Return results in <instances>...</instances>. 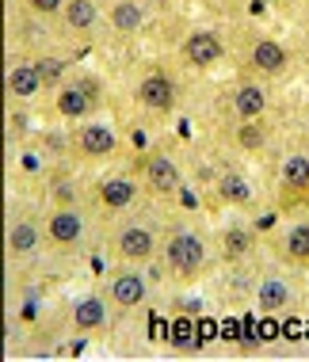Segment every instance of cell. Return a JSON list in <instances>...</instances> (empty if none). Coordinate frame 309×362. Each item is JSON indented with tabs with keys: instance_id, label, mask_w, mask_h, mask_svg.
<instances>
[{
	"instance_id": "obj_11",
	"label": "cell",
	"mask_w": 309,
	"mask_h": 362,
	"mask_svg": "<svg viewBox=\"0 0 309 362\" xmlns=\"http://www.w3.org/2000/svg\"><path fill=\"white\" fill-rule=\"evenodd\" d=\"M88 103H92V95L84 92V88H62V92H57V111H62L65 119L88 115Z\"/></svg>"
},
{
	"instance_id": "obj_7",
	"label": "cell",
	"mask_w": 309,
	"mask_h": 362,
	"mask_svg": "<svg viewBox=\"0 0 309 362\" xmlns=\"http://www.w3.org/2000/svg\"><path fill=\"white\" fill-rule=\"evenodd\" d=\"M153 233L149 229H122V237H119V252L127 259H146L149 252H153Z\"/></svg>"
},
{
	"instance_id": "obj_17",
	"label": "cell",
	"mask_w": 309,
	"mask_h": 362,
	"mask_svg": "<svg viewBox=\"0 0 309 362\" xmlns=\"http://www.w3.org/2000/svg\"><path fill=\"white\" fill-rule=\"evenodd\" d=\"M8 244H12L16 256H27V252L38 244V229L31 221H19V225H12V233H8Z\"/></svg>"
},
{
	"instance_id": "obj_2",
	"label": "cell",
	"mask_w": 309,
	"mask_h": 362,
	"mask_svg": "<svg viewBox=\"0 0 309 362\" xmlns=\"http://www.w3.org/2000/svg\"><path fill=\"white\" fill-rule=\"evenodd\" d=\"M183 57H187L191 65H199V69H206V65H214L221 57V42L210 31H199L183 42Z\"/></svg>"
},
{
	"instance_id": "obj_14",
	"label": "cell",
	"mask_w": 309,
	"mask_h": 362,
	"mask_svg": "<svg viewBox=\"0 0 309 362\" xmlns=\"http://www.w3.org/2000/svg\"><path fill=\"white\" fill-rule=\"evenodd\" d=\"M233 107H237L240 119H260V115H264V107H267V100H264V92H260V88L248 84V88H240V92H237Z\"/></svg>"
},
{
	"instance_id": "obj_22",
	"label": "cell",
	"mask_w": 309,
	"mask_h": 362,
	"mask_svg": "<svg viewBox=\"0 0 309 362\" xmlns=\"http://www.w3.org/2000/svg\"><path fill=\"white\" fill-rule=\"evenodd\" d=\"M195 325H191V320H172V328H168V344H176V347H187L191 344V339H195Z\"/></svg>"
},
{
	"instance_id": "obj_3",
	"label": "cell",
	"mask_w": 309,
	"mask_h": 362,
	"mask_svg": "<svg viewBox=\"0 0 309 362\" xmlns=\"http://www.w3.org/2000/svg\"><path fill=\"white\" fill-rule=\"evenodd\" d=\"M138 92H141V103L153 107V111H168V107L176 103V88H172V81H168V76H161V73L146 76Z\"/></svg>"
},
{
	"instance_id": "obj_27",
	"label": "cell",
	"mask_w": 309,
	"mask_h": 362,
	"mask_svg": "<svg viewBox=\"0 0 309 362\" xmlns=\"http://www.w3.org/2000/svg\"><path fill=\"white\" fill-rule=\"evenodd\" d=\"M38 73H42V76H57V73H62V65H57L54 57H46V62L38 65Z\"/></svg>"
},
{
	"instance_id": "obj_5",
	"label": "cell",
	"mask_w": 309,
	"mask_h": 362,
	"mask_svg": "<svg viewBox=\"0 0 309 362\" xmlns=\"http://www.w3.org/2000/svg\"><path fill=\"white\" fill-rule=\"evenodd\" d=\"M146 175H149V187L161 191V194L164 191H176V183H180V172H176V164H172L168 156H153Z\"/></svg>"
},
{
	"instance_id": "obj_12",
	"label": "cell",
	"mask_w": 309,
	"mask_h": 362,
	"mask_svg": "<svg viewBox=\"0 0 309 362\" xmlns=\"http://www.w3.org/2000/svg\"><path fill=\"white\" fill-rule=\"evenodd\" d=\"M111 298L119 301V305H138V301L146 298V282H141V275H119L111 286Z\"/></svg>"
},
{
	"instance_id": "obj_16",
	"label": "cell",
	"mask_w": 309,
	"mask_h": 362,
	"mask_svg": "<svg viewBox=\"0 0 309 362\" xmlns=\"http://www.w3.org/2000/svg\"><path fill=\"white\" fill-rule=\"evenodd\" d=\"M65 23L76 27V31L92 27L95 23V4L92 0H69V4H65Z\"/></svg>"
},
{
	"instance_id": "obj_4",
	"label": "cell",
	"mask_w": 309,
	"mask_h": 362,
	"mask_svg": "<svg viewBox=\"0 0 309 362\" xmlns=\"http://www.w3.org/2000/svg\"><path fill=\"white\" fill-rule=\"evenodd\" d=\"M38 88H42V73H38V65H16V69L8 73V92L19 95V100H31Z\"/></svg>"
},
{
	"instance_id": "obj_1",
	"label": "cell",
	"mask_w": 309,
	"mask_h": 362,
	"mask_svg": "<svg viewBox=\"0 0 309 362\" xmlns=\"http://www.w3.org/2000/svg\"><path fill=\"white\" fill-rule=\"evenodd\" d=\"M168 263L180 271V275H195L202 267V240L195 233H176L168 244Z\"/></svg>"
},
{
	"instance_id": "obj_25",
	"label": "cell",
	"mask_w": 309,
	"mask_h": 362,
	"mask_svg": "<svg viewBox=\"0 0 309 362\" xmlns=\"http://www.w3.org/2000/svg\"><path fill=\"white\" fill-rule=\"evenodd\" d=\"M31 8H35V12H57L62 0H31Z\"/></svg>"
},
{
	"instance_id": "obj_20",
	"label": "cell",
	"mask_w": 309,
	"mask_h": 362,
	"mask_svg": "<svg viewBox=\"0 0 309 362\" xmlns=\"http://www.w3.org/2000/svg\"><path fill=\"white\" fill-rule=\"evenodd\" d=\"M138 23H141V12H138V4H119L115 8V27L119 31H138Z\"/></svg>"
},
{
	"instance_id": "obj_9",
	"label": "cell",
	"mask_w": 309,
	"mask_h": 362,
	"mask_svg": "<svg viewBox=\"0 0 309 362\" xmlns=\"http://www.w3.org/2000/svg\"><path fill=\"white\" fill-rule=\"evenodd\" d=\"M81 149L88 153V156H107V153H115L111 130H107V126H84V130H81Z\"/></svg>"
},
{
	"instance_id": "obj_8",
	"label": "cell",
	"mask_w": 309,
	"mask_h": 362,
	"mask_svg": "<svg viewBox=\"0 0 309 362\" xmlns=\"http://www.w3.org/2000/svg\"><path fill=\"white\" fill-rule=\"evenodd\" d=\"M252 65L264 69V73H279L286 65V50L279 42H272V38H264V42L252 46Z\"/></svg>"
},
{
	"instance_id": "obj_6",
	"label": "cell",
	"mask_w": 309,
	"mask_h": 362,
	"mask_svg": "<svg viewBox=\"0 0 309 362\" xmlns=\"http://www.w3.org/2000/svg\"><path fill=\"white\" fill-rule=\"evenodd\" d=\"M50 237H54V244H76L81 240V218H76L73 210H57L54 218H50Z\"/></svg>"
},
{
	"instance_id": "obj_10",
	"label": "cell",
	"mask_w": 309,
	"mask_h": 362,
	"mask_svg": "<svg viewBox=\"0 0 309 362\" xmlns=\"http://www.w3.org/2000/svg\"><path fill=\"white\" fill-rule=\"evenodd\" d=\"M73 320H76V328H81V332H92V328H100L103 320H107V309H103L100 298H84V301H76Z\"/></svg>"
},
{
	"instance_id": "obj_26",
	"label": "cell",
	"mask_w": 309,
	"mask_h": 362,
	"mask_svg": "<svg viewBox=\"0 0 309 362\" xmlns=\"http://www.w3.org/2000/svg\"><path fill=\"white\" fill-rule=\"evenodd\" d=\"M199 344H206V339H214V320H202V325H199Z\"/></svg>"
},
{
	"instance_id": "obj_13",
	"label": "cell",
	"mask_w": 309,
	"mask_h": 362,
	"mask_svg": "<svg viewBox=\"0 0 309 362\" xmlns=\"http://www.w3.org/2000/svg\"><path fill=\"white\" fill-rule=\"evenodd\" d=\"M100 199H103V206H111V210H127L134 202V183L130 180H107L100 191Z\"/></svg>"
},
{
	"instance_id": "obj_21",
	"label": "cell",
	"mask_w": 309,
	"mask_h": 362,
	"mask_svg": "<svg viewBox=\"0 0 309 362\" xmlns=\"http://www.w3.org/2000/svg\"><path fill=\"white\" fill-rule=\"evenodd\" d=\"M221 194L233 199V202H248V199H252V191H248V183L240 180V175H226V180H221Z\"/></svg>"
},
{
	"instance_id": "obj_15",
	"label": "cell",
	"mask_w": 309,
	"mask_h": 362,
	"mask_svg": "<svg viewBox=\"0 0 309 362\" xmlns=\"http://www.w3.org/2000/svg\"><path fill=\"white\" fill-rule=\"evenodd\" d=\"M283 183H286V187H309V156H302V153L286 156Z\"/></svg>"
},
{
	"instance_id": "obj_18",
	"label": "cell",
	"mask_w": 309,
	"mask_h": 362,
	"mask_svg": "<svg viewBox=\"0 0 309 362\" xmlns=\"http://www.w3.org/2000/svg\"><path fill=\"white\" fill-rule=\"evenodd\" d=\"M286 298H291V293H286V286L279 279H264V286H260V305H264L267 313H275L279 305H286Z\"/></svg>"
},
{
	"instance_id": "obj_19",
	"label": "cell",
	"mask_w": 309,
	"mask_h": 362,
	"mask_svg": "<svg viewBox=\"0 0 309 362\" xmlns=\"http://www.w3.org/2000/svg\"><path fill=\"white\" fill-rule=\"evenodd\" d=\"M286 252L294 259H309V225H294L291 237H286Z\"/></svg>"
},
{
	"instance_id": "obj_24",
	"label": "cell",
	"mask_w": 309,
	"mask_h": 362,
	"mask_svg": "<svg viewBox=\"0 0 309 362\" xmlns=\"http://www.w3.org/2000/svg\"><path fill=\"white\" fill-rule=\"evenodd\" d=\"M226 252L229 256H245L248 252V233L245 229H229L226 233Z\"/></svg>"
},
{
	"instance_id": "obj_23",
	"label": "cell",
	"mask_w": 309,
	"mask_h": 362,
	"mask_svg": "<svg viewBox=\"0 0 309 362\" xmlns=\"http://www.w3.org/2000/svg\"><path fill=\"white\" fill-rule=\"evenodd\" d=\"M237 141L245 145V149H260V145H264V134H260V126L252 122V119H245V126H240V134H237Z\"/></svg>"
}]
</instances>
